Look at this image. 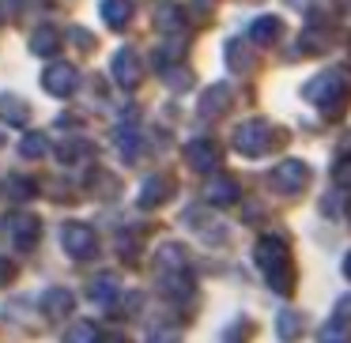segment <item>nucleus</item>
Returning <instances> with one entry per match:
<instances>
[{
  "label": "nucleus",
  "instance_id": "obj_1",
  "mask_svg": "<svg viewBox=\"0 0 351 343\" xmlns=\"http://www.w3.org/2000/svg\"><path fill=\"white\" fill-rule=\"evenodd\" d=\"M253 260L265 272V283L276 290L280 298L295 294V260H291V245L280 234H265L253 249Z\"/></svg>",
  "mask_w": 351,
  "mask_h": 343
},
{
  "label": "nucleus",
  "instance_id": "obj_2",
  "mask_svg": "<svg viewBox=\"0 0 351 343\" xmlns=\"http://www.w3.org/2000/svg\"><path fill=\"white\" fill-rule=\"evenodd\" d=\"M306 102L317 106L325 117H340L348 110V99H351V68L348 64H336V68H325L321 76H313L306 84Z\"/></svg>",
  "mask_w": 351,
  "mask_h": 343
},
{
  "label": "nucleus",
  "instance_id": "obj_3",
  "mask_svg": "<svg viewBox=\"0 0 351 343\" xmlns=\"http://www.w3.org/2000/svg\"><path fill=\"white\" fill-rule=\"evenodd\" d=\"M272 140H276V132L268 121H242L234 129V151L245 155V159H261V155H268Z\"/></svg>",
  "mask_w": 351,
  "mask_h": 343
},
{
  "label": "nucleus",
  "instance_id": "obj_4",
  "mask_svg": "<svg viewBox=\"0 0 351 343\" xmlns=\"http://www.w3.org/2000/svg\"><path fill=\"white\" fill-rule=\"evenodd\" d=\"M268 181H272V189L283 192V196H298V192L310 185V166H306L302 159H283L280 166L268 174Z\"/></svg>",
  "mask_w": 351,
  "mask_h": 343
},
{
  "label": "nucleus",
  "instance_id": "obj_5",
  "mask_svg": "<svg viewBox=\"0 0 351 343\" xmlns=\"http://www.w3.org/2000/svg\"><path fill=\"white\" fill-rule=\"evenodd\" d=\"M61 242H64V249H69L72 260H91L95 253H99V234H95L87 223H64Z\"/></svg>",
  "mask_w": 351,
  "mask_h": 343
},
{
  "label": "nucleus",
  "instance_id": "obj_6",
  "mask_svg": "<svg viewBox=\"0 0 351 343\" xmlns=\"http://www.w3.org/2000/svg\"><path fill=\"white\" fill-rule=\"evenodd\" d=\"M159 283H162V294L174 298V302H193V294H197V279H193L189 264L182 268H162L159 272Z\"/></svg>",
  "mask_w": 351,
  "mask_h": 343
},
{
  "label": "nucleus",
  "instance_id": "obj_7",
  "mask_svg": "<svg viewBox=\"0 0 351 343\" xmlns=\"http://www.w3.org/2000/svg\"><path fill=\"white\" fill-rule=\"evenodd\" d=\"M4 227H8L16 249H23V253H31L34 245H38V238H42V219H38V215H31V212L8 215V223H4Z\"/></svg>",
  "mask_w": 351,
  "mask_h": 343
},
{
  "label": "nucleus",
  "instance_id": "obj_8",
  "mask_svg": "<svg viewBox=\"0 0 351 343\" xmlns=\"http://www.w3.org/2000/svg\"><path fill=\"white\" fill-rule=\"evenodd\" d=\"M140 79H144V68H140V57L136 49H117L114 53V84L121 87V91H132V87H140Z\"/></svg>",
  "mask_w": 351,
  "mask_h": 343
},
{
  "label": "nucleus",
  "instance_id": "obj_9",
  "mask_svg": "<svg viewBox=\"0 0 351 343\" xmlns=\"http://www.w3.org/2000/svg\"><path fill=\"white\" fill-rule=\"evenodd\" d=\"M185 162H189L197 174H212L215 166H219V144L215 140H193L189 147H185Z\"/></svg>",
  "mask_w": 351,
  "mask_h": 343
},
{
  "label": "nucleus",
  "instance_id": "obj_10",
  "mask_svg": "<svg viewBox=\"0 0 351 343\" xmlns=\"http://www.w3.org/2000/svg\"><path fill=\"white\" fill-rule=\"evenodd\" d=\"M76 68L72 64H49L46 72H42V87H46L53 99H69L72 91H76Z\"/></svg>",
  "mask_w": 351,
  "mask_h": 343
},
{
  "label": "nucleus",
  "instance_id": "obj_11",
  "mask_svg": "<svg viewBox=\"0 0 351 343\" xmlns=\"http://www.w3.org/2000/svg\"><path fill=\"white\" fill-rule=\"evenodd\" d=\"M170 196H174V177H167V174H155V177H147V181H144V189H140L136 204L144 207V212H152V207L167 204Z\"/></svg>",
  "mask_w": 351,
  "mask_h": 343
},
{
  "label": "nucleus",
  "instance_id": "obj_12",
  "mask_svg": "<svg viewBox=\"0 0 351 343\" xmlns=\"http://www.w3.org/2000/svg\"><path fill=\"white\" fill-rule=\"evenodd\" d=\"M238 196H242V189H238V181L230 174H215L204 189V200L212 207H230V204H238Z\"/></svg>",
  "mask_w": 351,
  "mask_h": 343
},
{
  "label": "nucleus",
  "instance_id": "obj_13",
  "mask_svg": "<svg viewBox=\"0 0 351 343\" xmlns=\"http://www.w3.org/2000/svg\"><path fill=\"white\" fill-rule=\"evenodd\" d=\"M230 110V87L227 84H215L204 91V99L197 102V114L200 121H215V117H223Z\"/></svg>",
  "mask_w": 351,
  "mask_h": 343
},
{
  "label": "nucleus",
  "instance_id": "obj_14",
  "mask_svg": "<svg viewBox=\"0 0 351 343\" xmlns=\"http://www.w3.org/2000/svg\"><path fill=\"white\" fill-rule=\"evenodd\" d=\"M117 147H121L125 162L140 159V129H136V114H125V121L117 125Z\"/></svg>",
  "mask_w": 351,
  "mask_h": 343
},
{
  "label": "nucleus",
  "instance_id": "obj_15",
  "mask_svg": "<svg viewBox=\"0 0 351 343\" xmlns=\"http://www.w3.org/2000/svg\"><path fill=\"white\" fill-rule=\"evenodd\" d=\"M280 38H283V19H276V16L253 19V27H250V42H253V46H276Z\"/></svg>",
  "mask_w": 351,
  "mask_h": 343
},
{
  "label": "nucleus",
  "instance_id": "obj_16",
  "mask_svg": "<svg viewBox=\"0 0 351 343\" xmlns=\"http://www.w3.org/2000/svg\"><path fill=\"white\" fill-rule=\"evenodd\" d=\"M72 290H64V287H49L46 294H42V313H46L49 320H61V317H69L72 313Z\"/></svg>",
  "mask_w": 351,
  "mask_h": 343
},
{
  "label": "nucleus",
  "instance_id": "obj_17",
  "mask_svg": "<svg viewBox=\"0 0 351 343\" xmlns=\"http://www.w3.org/2000/svg\"><path fill=\"white\" fill-rule=\"evenodd\" d=\"M0 121H8L12 129H23V125L31 121V106H27L19 94H4V99H0Z\"/></svg>",
  "mask_w": 351,
  "mask_h": 343
},
{
  "label": "nucleus",
  "instance_id": "obj_18",
  "mask_svg": "<svg viewBox=\"0 0 351 343\" xmlns=\"http://www.w3.org/2000/svg\"><path fill=\"white\" fill-rule=\"evenodd\" d=\"M99 16H102V23H106V27L121 31V27L132 19V0H102V4H99Z\"/></svg>",
  "mask_w": 351,
  "mask_h": 343
},
{
  "label": "nucleus",
  "instance_id": "obj_19",
  "mask_svg": "<svg viewBox=\"0 0 351 343\" xmlns=\"http://www.w3.org/2000/svg\"><path fill=\"white\" fill-rule=\"evenodd\" d=\"M227 64L234 72H250L253 68V42L250 38H230L227 42Z\"/></svg>",
  "mask_w": 351,
  "mask_h": 343
},
{
  "label": "nucleus",
  "instance_id": "obj_20",
  "mask_svg": "<svg viewBox=\"0 0 351 343\" xmlns=\"http://www.w3.org/2000/svg\"><path fill=\"white\" fill-rule=\"evenodd\" d=\"M95 155V144H87V140H64L61 147H57V159L64 162V166H76V162H87Z\"/></svg>",
  "mask_w": 351,
  "mask_h": 343
},
{
  "label": "nucleus",
  "instance_id": "obj_21",
  "mask_svg": "<svg viewBox=\"0 0 351 343\" xmlns=\"http://www.w3.org/2000/svg\"><path fill=\"white\" fill-rule=\"evenodd\" d=\"M87 298L99 302V305H114L117 302V275H99V279H91Z\"/></svg>",
  "mask_w": 351,
  "mask_h": 343
},
{
  "label": "nucleus",
  "instance_id": "obj_22",
  "mask_svg": "<svg viewBox=\"0 0 351 343\" xmlns=\"http://www.w3.org/2000/svg\"><path fill=\"white\" fill-rule=\"evenodd\" d=\"M276 332H280V340H283V343L302 340V317H298L295 309H283L280 317H276Z\"/></svg>",
  "mask_w": 351,
  "mask_h": 343
},
{
  "label": "nucleus",
  "instance_id": "obj_23",
  "mask_svg": "<svg viewBox=\"0 0 351 343\" xmlns=\"http://www.w3.org/2000/svg\"><path fill=\"white\" fill-rule=\"evenodd\" d=\"M31 49L38 57H53L57 49H61V34H57L53 27H38V31H34V38H31Z\"/></svg>",
  "mask_w": 351,
  "mask_h": 343
},
{
  "label": "nucleus",
  "instance_id": "obj_24",
  "mask_svg": "<svg viewBox=\"0 0 351 343\" xmlns=\"http://www.w3.org/2000/svg\"><path fill=\"white\" fill-rule=\"evenodd\" d=\"M64 343H99V325H91V320H76V325L69 328V335H64Z\"/></svg>",
  "mask_w": 351,
  "mask_h": 343
},
{
  "label": "nucleus",
  "instance_id": "obj_25",
  "mask_svg": "<svg viewBox=\"0 0 351 343\" xmlns=\"http://www.w3.org/2000/svg\"><path fill=\"white\" fill-rule=\"evenodd\" d=\"M19 151H23V159H42V155L49 151V140L42 136V132H27L23 144H19Z\"/></svg>",
  "mask_w": 351,
  "mask_h": 343
},
{
  "label": "nucleus",
  "instance_id": "obj_26",
  "mask_svg": "<svg viewBox=\"0 0 351 343\" xmlns=\"http://www.w3.org/2000/svg\"><path fill=\"white\" fill-rule=\"evenodd\" d=\"M8 196L12 200H34L38 196V181H31V177H8Z\"/></svg>",
  "mask_w": 351,
  "mask_h": 343
},
{
  "label": "nucleus",
  "instance_id": "obj_27",
  "mask_svg": "<svg viewBox=\"0 0 351 343\" xmlns=\"http://www.w3.org/2000/svg\"><path fill=\"white\" fill-rule=\"evenodd\" d=\"M351 325H340V320H325L321 328V343H351Z\"/></svg>",
  "mask_w": 351,
  "mask_h": 343
},
{
  "label": "nucleus",
  "instance_id": "obj_28",
  "mask_svg": "<svg viewBox=\"0 0 351 343\" xmlns=\"http://www.w3.org/2000/svg\"><path fill=\"white\" fill-rule=\"evenodd\" d=\"M332 320H340V325H351V294L336 298V309H332Z\"/></svg>",
  "mask_w": 351,
  "mask_h": 343
},
{
  "label": "nucleus",
  "instance_id": "obj_29",
  "mask_svg": "<svg viewBox=\"0 0 351 343\" xmlns=\"http://www.w3.org/2000/svg\"><path fill=\"white\" fill-rule=\"evenodd\" d=\"M336 185H340V189H351V159H340L336 162Z\"/></svg>",
  "mask_w": 351,
  "mask_h": 343
},
{
  "label": "nucleus",
  "instance_id": "obj_30",
  "mask_svg": "<svg viewBox=\"0 0 351 343\" xmlns=\"http://www.w3.org/2000/svg\"><path fill=\"white\" fill-rule=\"evenodd\" d=\"M147 343H182V335H178L174 328H155V332L147 335Z\"/></svg>",
  "mask_w": 351,
  "mask_h": 343
},
{
  "label": "nucleus",
  "instance_id": "obj_31",
  "mask_svg": "<svg viewBox=\"0 0 351 343\" xmlns=\"http://www.w3.org/2000/svg\"><path fill=\"white\" fill-rule=\"evenodd\" d=\"M12 279H16V264L8 257H0V287H8Z\"/></svg>",
  "mask_w": 351,
  "mask_h": 343
},
{
  "label": "nucleus",
  "instance_id": "obj_32",
  "mask_svg": "<svg viewBox=\"0 0 351 343\" xmlns=\"http://www.w3.org/2000/svg\"><path fill=\"white\" fill-rule=\"evenodd\" d=\"M72 38H76V46H80V49H91V46H95L87 31H72Z\"/></svg>",
  "mask_w": 351,
  "mask_h": 343
},
{
  "label": "nucleus",
  "instance_id": "obj_33",
  "mask_svg": "<svg viewBox=\"0 0 351 343\" xmlns=\"http://www.w3.org/2000/svg\"><path fill=\"white\" fill-rule=\"evenodd\" d=\"M340 159H351V132L343 136V144H340Z\"/></svg>",
  "mask_w": 351,
  "mask_h": 343
},
{
  "label": "nucleus",
  "instance_id": "obj_34",
  "mask_svg": "<svg viewBox=\"0 0 351 343\" xmlns=\"http://www.w3.org/2000/svg\"><path fill=\"white\" fill-rule=\"evenodd\" d=\"M227 343H242V332H238V325L230 328V335H227Z\"/></svg>",
  "mask_w": 351,
  "mask_h": 343
},
{
  "label": "nucleus",
  "instance_id": "obj_35",
  "mask_svg": "<svg viewBox=\"0 0 351 343\" xmlns=\"http://www.w3.org/2000/svg\"><path fill=\"white\" fill-rule=\"evenodd\" d=\"M343 275H348V279H351V253H348V257H343Z\"/></svg>",
  "mask_w": 351,
  "mask_h": 343
},
{
  "label": "nucleus",
  "instance_id": "obj_36",
  "mask_svg": "<svg viewBox=\"0 0 351 343\" xmlns=\"http://www.w3.org/2000/svg\"><path fill=\"white\" fill-rule=\"evenodd\" d=\"M287 4H295V8H306V4H310V0H287Z\"/></svg>",
  "mask_w": 351,
  "mask_h": 343
},
{
  "label": "nucleus",
  "instance_id": "obj_37",
  "mask_svg": "<svg viewBox=\"0 0 351 343\" xmlns=\"http://www.w3.org/2000/svg\"><path fill=\"white\" fill-rule=\"evenodd\" d=\"M348 219H351V204H348Z\"/></svg>",
  "mask_w": 351,
  "mask_h": 343
},
{
  "label": "nucleus",
  "instance_id": "obj_38",
  "mask_svg": "<svg viewBox=\"0 0 351 343\" xmlns=\"http://www.w3.org/2000/svg\"><path fill=\"white\" fill-rule=\"evenodd\" d=\"M0 144H4V132H0Z\"/></svg>",
  "mask_w": 351,
  "mask_h": 343
},
{
  "label": "nucleus",
  "instance_id": "obj_39",
  "mask_svg": "<svg viewBox=\"0 0 351 343\" xmlns=\"http://www.w3.org/2000/svg\"><path fill=\"white\" fill-rule=\"evenodd\" d=\"M343 4H348V0H343Z\"/></svg>",
  "mask_w": 351,
  "mask_h": 343
}]
</instances>
